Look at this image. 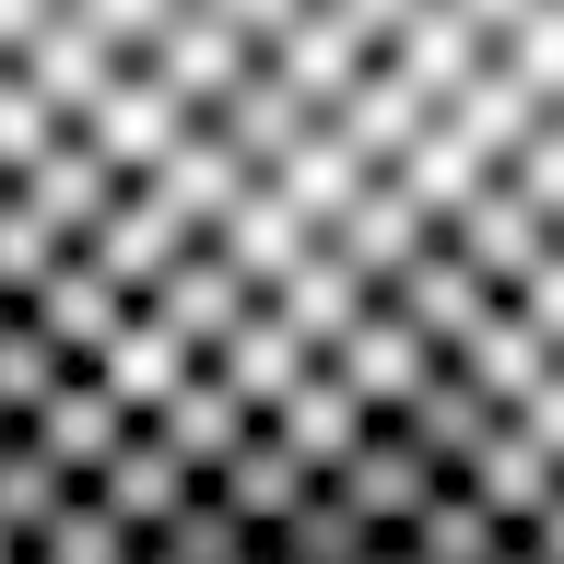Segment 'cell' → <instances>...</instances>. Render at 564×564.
I'll use <instances>...</instances> for the list:
<instances>
[{
	"mask_svg": "<svg viewBox=\"0 0 564 564\" xmlns=\"http://www.w3.org/2000/svg\"><path fill=\"white\" fill-rule=\"evenodd\" d=\"M0 341L400 564H564V0H0Z\"/></svg>",
	"mask_w": 564,
	"mask_h": 564,
	"instance_id": "1",
	"label": "cell"
}]
</instances>
